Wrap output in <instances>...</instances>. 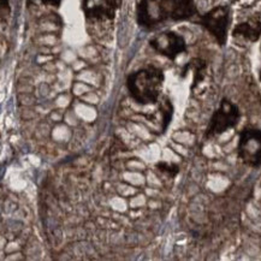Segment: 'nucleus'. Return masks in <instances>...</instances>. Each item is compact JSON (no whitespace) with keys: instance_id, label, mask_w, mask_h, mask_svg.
<instances>
[{"instance_id":"13","label":"nucleus","mask_w":261,"mask_h":261,"mask_svg":"<svg viewBox=\"0 0 261 261\" xmlns=\"http://www.w3.org/2000/svg\"><path fill=\"white\" fill-rule=\"evenodd\" d=\"M232 3H239V4H248V3L250 2V0H231Z\"/></svg>"},{"instance_id":"3","label":"nucleus","mask_w":261,"mask_h":261,"mask_svg":"<svg viewBox=\"0 0 261 261\" xmlns=\"http://www.w3.org/2000/svg\"><path fill=\"white\" fill-rule=\"evenodd\" d=\"M241 113L239 107L233 103L231 100L223 99L220 105L211 117L208 125H207L205 137L212 139V137L219 136L226 133L227 130L235 128L239 124Z\"/></svg>"},{"instance_id":"9","label":"nucleus","mask_w":261,"mask_h":261,"mask_svg":"<svg viewBox=\"0 0 261 261\" xmlns=\"http://www.w3.org/2000/svg\"><path fill=\"white\" fill-rule=\"evenodd\" d=\"M188 69L193 71V85L192 89L194 90L196 87H199L201 83L205 81L207 76V64L205 60L202 59H194L188 64Z\"/></svg>"},{"instance_id":"1","label":"nucleus","mask_w":261,"mask_h":261,"mask_svg":"<svg viewBox=\"0 0 261 261\" xmlns=\"http://www.w3.org/2000/svg\"><path fill=\"white\" fill-rule=\"evenodd\" d=\"M194 0H141L137 5V23L153 29L166 22L187 21L196 15Z\"/></svg>"},{"instance_id":"12","label":"nucleus","mask_w":261,"mask_h":261,"mask_svg":"<svg viewBox=\"0 0 261 261\" xmlns=\"http://www.w3.org/2000/svg\"><path fill=\"white\" fill-rule=\"evenodd\" d=\"M33 2H35V0H28V5L32 4ZM40 2L45 5L53 6V8H59L60 4H62V0H40Z\"/></svg>"},{"instance_id":"4","label":"nucleus","mask_w":261,"mask_h":261,"mask_svg":"<svg viewBox=\"0 0 261 261\" xmlns=\"http://www.w3.org/2000/svg\"><path fill=\"white\" fill-rule=\"evenodd\" d=\"M237 155L247 166H261V129L246 128L240 133Z\"/></svg>"},{"instance_id":"5","label":"nucleus","mask_w":261,"mask_h":261,"mask_svg":"<svg viewBox=\"0 0 261 261\" xmlns=\"http://www.w3.org/2000/svg\"><path fill=\"white\" fill-rule=\"evenodd\" d=\"M200 24L205 28L219 45L224 46L227 40V30L230 25L229 6L220 5L213 8L200 18Z\"/></svg>"},{"instance_id":"2","label":"nucleus","mask_w":261,"mask_h":261,"mask_svg":"<svg viewBox=\"0 0 261 261\" xmlns=\"http://www.w3.org/2000/svg\"><path fill=\"white\" fill-rule=\"evenodd\" d=\"M164 72L156 66H146L130 73L126 80L129 95L142 106L154 105L159 101L164 86Z\"/></svg>"},{"instance_id":"7","label":"nucleus","mask_w":261,"mask_h":261,"mask_svg":"<svg viewBox=\"0 0 261 261\" xmlns=\"http://www.w3.org/2000/svg\"><path fill=\"white\" fill-rule=\"evenodd\" d=\"M123 0H82V10L90 21H112Z\"/></svg>"},{"instance_id":"6","label":"nucleus","mask_w":261,"mask_h":261,"mask_svg":"<svg viewBox=\"0 0 261 261\" xmlns=\"http://www.w3.org/2000/svg\"><path fill=\"white\" fill-rule=\"evenodd\" d=\"M149 46L160 56L171 60H175L177 57L187 51V43L183 36L171 30L153 36L149 40Z\"/></svg>"},{"instance_id":"8","label":"nucleus","mask_w":261,"mask_h":261,"mask_svg":"<svg viewBox=\"0 0 261 261\" xmlns=\"http://www.w3.org/2000/svg\"><path fill=\"white\" fill-rule=\"evenodd\" d=\"M261 35V18L250 17L240 24H237L232 30L233 38H241L247 41L255 42Z\"/></svg>"},{"instance_id":"11","label":"nucleus","mask_w":261,"mask_h":261,"mask_svg":"<svg viewBox=\"0 0 261 261\" xmlns=\"http://www.w3.org/2000/svg\"><path fill=\"white\" fill-rule=\"evenodd\" d=\"M156 170L159 172H162L163 175H165L170 178H175L179 172V166L176 165L173 163H167V162H159L156 163Z\"/></svg>"},{"instance_id":"10","label":"nucleus","mask_w":261,"mask_h":261,"mask_svg":"<svg viewBox=\"0 0 261 261\" xmlns=\"http://www.w3.org/2000/svg\"><path fill=\"white\" fill-rule=\"evenodd\" d=\"M158 110L160 112V126H162V132L165 133L167 126L171 123L173 115V106L171 103V100L164 98L162 101H160Z\"/></svg>"}]
</instances>
